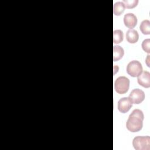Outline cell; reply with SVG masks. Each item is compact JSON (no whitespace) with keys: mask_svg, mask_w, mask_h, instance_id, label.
<instances>
[{"mask_svg":"<svg viewBox=\"0 0 150 150\" xmlns=\"http://www.w3.org/2000/svg\"><path fill=\"white\" fill-rule=\"evenodd\" d=\"M144 115L143 112L139 109H135L129 114L126 122V127L132 132L139 131L143 126Z\"/></svg>","mask_w":150,"mask_h":150,"instance_id":"6da1fadb","label":"cell"},{"mask_svg":"<svg viewBox=\"0 0 150 150\" xmlns=\"http://www.w3.org/2000/svg\"><path fill=\"white\" fill-rule=\"evenodd\" d=\"M132 145L136 150H149L150 138L149 136H137L132 140Z\"/></svg>","mask_w":150,"mask_h":150,"instance_id":"7a4b0ae2","label":"cell"},{"mask_svg":"<svg viewBox=\"0 0 150 150\" xmlns=\"http://www.w3.org/2000/svg\"><path fill=\"white\" fill-rule=\"evenodd\" d=\"M129 80L125 76L118 77L114 82L115 91L120 94L127 93L129 87Z\"/></svg>","mask_w":150,"mask_h":150,"instance_id":"3957f363","label":"cell"},{"mask_svg":"<svg viewBox=\"0 0 150 150\" xmlns=\"http://www.w3.org/2000/svg\"><path fill=\"white\" fill-rule=\"evenodd\" d=\"M127 73L133 77H138L142 72L141 63L138 60H132L128 63L127 66Z\"/></svg>","mask_w":150,"mask_h":150,"instance_id":"277c9868","label":"cell"},{"mask_svg":"<svg viewBox=\"0 0 150 150\" xmlns=\"http://www.w3.org/2000/svg\"><path fill=\"white\" fill-rule=\"evenodd\" d=\"M128 97L132 103L138 104L144 101L145 98V93L139 88H135L131 91Z\"/></svg>","mask_w":150,"mask_h":150,"instance_id":"5b68a950","label":"cell"},{"mask_svg":"<svg viewBox=\"0 0 150 150\" xmlns=\"http://www.w3.org/2000/svg\"><path fill=\"white\" fill-rule=\"evenodd\" d=\"M132 106V103L129 97H122L118 101V110L122 113L128 112Z\"/></svg>","mask_w":150,"mask_h":150,"instance_id":"8992f818","label":"cell"},{"mask_svg":"<svg viewBox=\"0 0 150 150\" xmlns=\"http://www.w3.org/2000/svg\"><path fill=\"white\" fill-rule=\"evenodd\" d=\"M138 83L141 86L145 88L150 87V73L148 71H142L137 78Z\"/></svg>","mask_w":150,"mask_h":150,"instance_id":"52a82bcc","label":"cell"},{"mask_svg":"<svg viewBox=\"0 0 150 150\" xmlns=\"http://www.w3.org/2000/svg\"><path fill=\"white\" fill-rule=\"evenodd\" d=\"M124 23L127 28L131 29L137 24V18L132 13H127L124 16Z\"/></svg>","mask_w":150,"mask_h":150,"instance_id":"ba28073f","label":"cell"},{"mask_svg":"<svg viewBox=\"0 0 150 150\" xmlns=\"http://www.w3.org/2000/svg\"><path fill=\"white\" fill-rule=\"evenodd\" d=\"M139 38V35L136 30L129 29L126 33V39L130 43H135Z\"/></svg>","mask_w":150,"mask_h":150,"instance_id":"9c48e42d","label":"cell"},{"mask_svg":"<svg viewBox=\"0 0 150 150\" xmlns=\"http://www.w3.org/2000/svg\"><path fill=\"white\" fill-rule=\"evenodd\" d=\"M124 50L121 46L117 45L113 46V60L114 62L120 60L124 56Z\"/></svg>","mask_w":150,"mask_h":150,"instance_id":"30bf717a","label":"cell"},{"mask_svg":"<svg viewBox=\"0 0 150 150\" xmlns=\"http://www.w3.org/2000/svg\"><path fill=\"white\" fill-rule=\"evenodd\" d=\"M125 5L122 2H117L113 6V12L115 15H120L125 10Z\"/></svg>","mask_w":150,"mask_h":150,"instance_id":"8fae6325","label":"cell"},{"mask_svg":"<svg viewBox=\"0 0 150 150\" xmlns=\"http://www.w3.org/2000/svg\"><path fill=\"white\" fill-rule=\"evenodd\" d=\"M139 29L144 35H149L150 34V21L148 19H145L142 21L139 26Z\"/></svg>","mask_w":150,"mask_h":150,"instance_id":"7c38bea8","label":"cell"},{"mask_svg":"<svg viewBox=\"0 0 150 150\" xmlns=\"http://www.w3.org/2000/svg\"><path fill=\"white\" fill-rule=\"evenodd\" d=\"M124 35L121 30H114L113 32L114 43H120L123 40Z\"/></svg>","mask_w":150,"mask_h":150,"instance_id":"4fadbf2b","label":"cell"},{"mask_svg":"<svg viewBox=\"0 0 150 150\" xmlns=\"http://www.w3.org/2000/svg\"><path fill=\"white\" fill-rule=\"evenodd\" d=\"M122 2L124 3L125 8H133L137 5L138 3V0H124Z\"/></svg>","mask_w":150,"mask_h":150,"instance_id":"5bb4252c","label":"cell"},{"mask_svg":"<svg viewBox=\"0 0 150 150\" xmlns=\"http://www.w3.org/2000/svg\"><path fill=\"white\" fill-rule=\"evenodd\" d=\"M142 49L148 53H150V39H146L143 40L141 45Z\"/></svg>","mask_w":150,"mask_h":150,"instance_id":"9a60e30c","label":"cell"}]
</instances>
